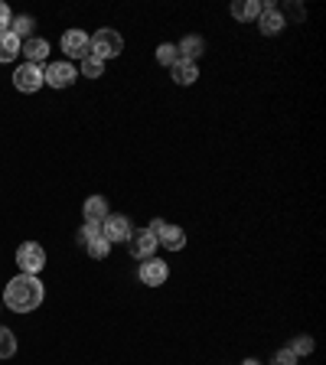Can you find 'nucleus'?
Returning a JSON list of instances; mask_svg holds the SVG:
<instances>
[{
	"label": "nucleus",
	"instance_id": "obj_1",
	"mask_svg": "<svg viewBox=\"0 0 326 365\" xmlns=\"http://www.w3.org/2000/svg\"><path fill=\"white\" fill-rule=\"evenodd\" d=\"M46 300V287L36 274H17V278L3 287V300L13 313H33Z\"/></svg>",
	"mask_w": 326,
	"mask_h": 365
},
{
	"label": "nucleus",
	"instance_id": "obj_2",
	"mask_svg": "<svg viewBox=\"0 0 326 365\" xmlns=\"http://www.w3.org/2000/svg\"><path fill=\"white\" fill-rule=\"evenodd\" d=\"M88 43H92V56L101 59V62H108V59L124 53V36H121L118 30H111V26L98 30L95 36H88Z\"/></svg>",
	"mask_w": 326,
	"mask_h": 365
},
{
	"label": "nucleus",
	"instance_id": "obj_3",
	"mask_svg": "<svg viewBox=\"0 0 326 365\" xmlns=\"http://www.w3.org/2000/svg\"><path fill=\"white\" fill-rule=\"evenodd\" d=\"M17 264H20V274H40L46 268V248L40 241H23L17 248Z\"/></svg>",
	"mask_w": 326,
	"mask_h": 365
},
{
	"label": "nucleus",
	"instance_id": "obj_4",
	"mask_svg": "<svg viewBox=\"0 0 326 365\" xmlns=\"http://www.w3.org/2000/svg\"><path fill=\"white\" fill-rule=\"evenodd\" d=\"M46 82H43V69L33 62H23L17 72H13V88L23 92V95H33V92H40Z\"/></svg>",
	"mask_w": 326,
	"mask_h": 365
},
{
	"label": "nucleus",
	"instance_id": "obj_5",
	"mask_svg": "<svg viewBox=\"0 0 326 365\" xmlns=\"http://www.w3.org/2000/svg\"><path fill=\"white\" fill-rule=\"evenodd\" d=\"M137 278H141L144 287H163V284H166V278H170V264L153 255V258L141 261V268H137Z\"/></svg>",
	"mask_w": 326,
	"mask_h": 365
},
{
	"label": "nucleus",
	"instance_id": "obj_6",
	"mask_svg": "<svg viewBox=\"0 0 326 365\" xmlns=\"http://www.w3.org/2000/svg\"><path fill=\"white\" fill-rule=\"evenodd\" d=\"M130 232H134V226H130V219H128V215H114V212H108V219L101 222V235L108 238L111 245H128Z\"/></svg>",
	"mask_w": 326,
	"mask_h": 365
},
{
	"label": "nucleus",
	"instance_id": "obj_7",
	"mask_svg": "<svg viewBox=\"0 0 326 365\" xmlns=\"http://www.w3.org/2000/svg\"><path fill=\"white\" fill-rule=\"evenodd\" d=\"M76 76H78V69L65 59V62H49V65H46L43 82L49 88H69L72 82H76Z\"/></svg>",
	"mask_w": 326,
	"mask_h": 365
},
{
	"label": "nucleus",
	"instance_id": "obj_8",
	"mask_svg": "<svg viewBox=\"0 0 326 365\" xmlns=\"http://www.w3.org/2000/svg\"><path fill=\"white\" fill-rule=\"evenodd\" d=\"M255 23H258V30L264 33V36H277V33H284V26H287L281 7L271 3V0H268V3H261V17Z\"/></svg>",
	"mask_w": 326,
	"mask_h": 365
},
{
	"label": "nucleus",
	"instance_id": "obj_9",
	"mask_svg": "<svg viewBox=\"0 0 326 365\" xmlns=\"http://www.w3.org/2000/svg\"><path fill=\"white\" fill-rule=\"evenodd\" d=\"M128 251L137 261L153 258V251H157V235H151L147 228H134V232H130V238H128Z\"/></svg>",
	"mask_w": 326,
	"mask_h": 365
},
{
	"label": "nucleus",
	"instance_id": "obj_10",
	"mask_svg": "<svg viewBox=\"0 0 326 365\" xmlns=\"http://www.w3.org/2000/svg\"><path fill=\"white\" fill-rule=\"evenodd\" d=\"M62 53L69 56V62H72V59H85V56H92V43H88V33H82V30H69V33H62Z\"/></svg>",
	"mask_w": 326,
	"mask_h": 365
},
{
	"label": "nucleus",
	"instance_id": "obj_11",
	"mask_svg": "<svg viewBox=\"0 0 326 365\" xmlns=\"http://www.w3.org/2000/svg\"><path fill=\"white\" fill-rule=\"evenodd\" d=\"M20 53L26 56V62L40 65L49 56V40H43V36H30V40H23L20 43Z\"/></svg>",
	"mask_w": 326,
	"mask_h": 365
},
{
	"label": "nucleus",
	"instance_id": "obj_12",
	"mask_svg": "<svg viewBox=\"0 0 326 365\" xmlns=\"http://www.w3.org/2000/svg\"><path fill=\"white\" fill-rule=\"evenodd\" d=\"M206 53V43H203V36H183L180 46H176V56L183 59V62H199Z\"/></svg>",
	"mask_w": 326,
	"mask_h": 365
},
{
	"label": "nucleus",
	"instance_id": "obj_13",
	"mask_svg": "<svg viewBox=\"0 0 326 365\" xmlns=\"http://www.w3.org/2000/svg\"><path fill=\"white\" fill-rule=\"evenodd\" d=\"M228 13H232V20L239 23H255L261 17V0H235L228 7Z\"/></svg>",
	"mask_w": 326,
	"mask_h": 365
},
{
	"label": "nucleus",
	"instance_id": "obj_14",
	"mask_svg": "<svg viewBox=\"0 0 326 365\" xmlns=\"http://www.w3.org/2000/svg\"><path fill=\"white\" fill-rule=\"evenodd\" d=\"M82 212H85V222L101 226V222L108 219V199H105V196H88L85 205H82Z\"/></svg>",
	"mask_w": 326,
	"mask_h": 365
},
{
	"label": "nucleus",
	"instance_id": "obj_15",
	"mask_svg": "<svg viewBox=\"0 0 326 365\" xmlns=\"http://www.w3.org/2000/svg\"><path fill=\"white\" fill-rule=\"evenodd\" d=\"M170 76H173L176 85H193L196 78H199V65L196 62H183V59H176L173 65H170Z\"/></svg>",
	"mask_w": 326,
	"mask_h": 365
},
{
	"label": "nucleus",
	"instance_id": "obj_16",
	"mask_svg": "<svg viewBox=\"0 0 326 365\" xmlns=\"http://www.w3.org/2000/svg\"><path fill=\"white\" fill-rule=\"evenodd\" d=\"M157 245H163L166 251H180V248H186V232L180 226H166L157 235Z\"/></svg>",
	"mask_w": 326,
	"mask_h": 365
},
{
	"label": "nucleus",
	"instance_id": "obj_17",
	"mask_svg": "<svg viewBox=\"0 0 326 365\" xmlns=\"http://www.w3.org/2000/svg\"><path fill=\"white\" fill-rule=\"evenodd\" d=\"M88 251V258H98V261H105L108 258V251H111V241L105 235H101V232H95V235L88 238L85 245H82Z\"/></svg>",
	"mask_w": 326,
	"mask_h": 365
},
{
	"label": "nucleus",
	"instance_id": "obj_18",
	"mask_svg": "<svg viewBox=\"0 0 326 365\" xmlns=\"http://www.w3.org/2000/svg\"><path fill=\"white\" fill-rule=\"evenodd\" d=\"M17 56H20V40L10 30L0 33V62H13Z\"/></svg>",
	"mask_w": 326,
	"mask_h": 365
},
{
	"label": "nucleus",
	"instance_id": "obj_19",
	"mask_svg": "<svg viewBox=\"0 0 326 365\" xmlns=\"http://www.w3.org/2000/svg\"><path fill=\"white\" fill-rule=\"evenodd\" d=\"M13 355H17V336L13 330L0 326V359H13Z\"/></svg>",
	"mask_w": 326,
	"mask_h": 365
},
{
	"label": "nucleus",
	"instance_id": "obj_20",
	"mask_svg": "<svg viewBox=\"0 0 326 365\" xmlns=\"http://www.w3.org/2000/svg\"><path fill=\"white\" fill-rule=\"evenodd\" d=\"M314 336H307V333H300V336H293V343L287 346V349H291L293 355H297V359H300V355H310L314 353Z\"/></svg>",
	"mask_w": 326,
	"mask_h": 365
},
{
	"label": "nucleus",
	"instance_id": "obj_21",
	"mask_svg": "<svg viewBox=\"0 0 326 365\" xmlns=\"http://www.w3.org/2000/svg\"><path fill=\"white\" fill-rule=\"evenodd\" d=\"M82 76L85 78H101L105 76V62L95 59V56H85V59H82Z\"/></svg>",
	"mask_w": 326,
	"mask_h": 365
},
{
	"label": "nucleus",
	"instance_id": "obj_22",
	"mask_svg": "<svg viewBox=\"0 0 326 365\" xmlns=\"http://www.w3.org/2000/svg\"><path fill=\"white\" fill-rule=\"evenodd\" d=\"M10 33L17 36V40H30V33H33V17H13L10 20Z\"/></svg>",
	"mask_w": 326,
	"mask_h": 365
},
{
	"label": "nucleus",
	"instance_id": "obj_23",
	"mask_svg": "<svg viewBox=\"0 0 326 365\" xmlns=\"http://www.w3.org/2000/svg\"><path fill=\"white\" fill-rule=\"evenodd\" d=\"M180 56H176V46L173 43H160L157 46V62L160 65H173Z\"/></svg>",
	"mask_w": 326,
	"mask_h": 365
},
{
	"label": "nucleus",
	"instance_id": "obj_24",
	"mask_svg": "<svg viewBox=\"0 0 326 365\" xmlns=\"http://www.w3.org/2000/svg\"><path fill=\"white\" fill-rule=\"evenodd\" d=\"M271 365H297V355L291 353V349H277L271 359Z\"/></svg>",
	"mask_w": 326,
	"mask_h": 365
},
{
	"label": "nucleus",
	"instance_id": "obj_25",
	"mask_svg": "<svg viewBox=\"0 0 326 365\" xmlns=\"http://www.w3.org/2000/svg\"><path fill=\"white\" fill-rule=\"evenodd\" d=\"M10 20H13V13H10V7L0 0V33H7L10 30Z\"/></svg>",
	"mask_w": 326,
	"mask_h": 365
},
{
	"label": "nucleus",
	"instance_id": "obj_26",
	"mask_svg": "<svg viewBox=\"0 0 326 365\" xmlns=\"http://www.w3.org/2000/svg\"><path fill=\"white\" fill-rule=\"evenodd\" d=\"M163 228H166V222H163V219H153L151 226H147V232H151V235H160Z\"/></svg>",
	"mask_w": 326,
	"mask_h": 365
},
{
	"label": "nucleus",
	"instance_id": "obj_27",
	"mask_svg": "<svg viewBox=\"0 0 326 365\" xmlns=\"http://www.w3.org/2000/svg\"><path fill=\"white\" fill-rule=\"evenodd\" d=\"M241 365H261V362H258V359H245V362H241Z\"/></svg>",
	"mask_w": 326,
	"mask_h": 365
},
{
	"label": "nucleus",
	"instance_id": "obj_28",
	"mask_svg": "<svg viewBox=\"0 0 326 365\" xmlns=\"http://www.w3.org/2000/svg\"><path fill=\"white\" fill-rule=\"evenodd\" d=\"M0 307H3V303H0Z\"/></svg>",
	"mask_w": 326,
	"mask_h": 365
}]
</instances>
